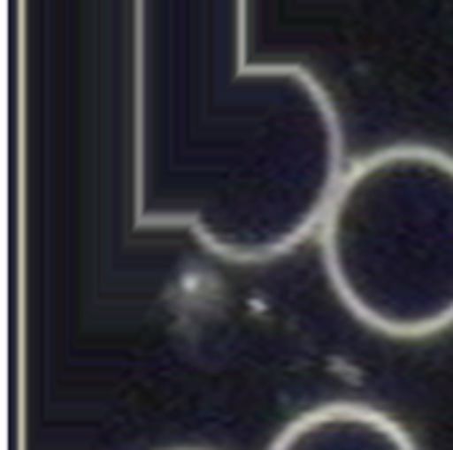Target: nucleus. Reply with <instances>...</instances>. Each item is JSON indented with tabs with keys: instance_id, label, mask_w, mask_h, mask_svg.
<instances>
[{
	"instance_id": "1",
	"label": "nucleus",
	"mask_w": 453,
	"mask_h": 450,
	"mask_svg": "<svg viewBox=\"0 0 453 450\" xmlns=\"http://www.w3.org/2000/svg\"><path fill=\"white\" fill-rule=\"evenodd\" d=\"M324 268L340 302L393 339L453 326V156L398 143L337 180L319 223Z\"/></svg>"
},
{
	"instance_id": "2",
	"label": "nucleus",
	"mask_w": 453,
	"mask_h": 450,
	"mask_svg": "<svg viewBox=\"0 0 453 450\" xmlns=\"http://www.w3.org/2000/svg\"><path fill=\"white\" fill-rule=\"evenodd\" d=\"M268 450H417L388 414L358 403H329L297 416Z\"/></svg>"
},
{
	"instance_id": "3",
	"label": "nucleus",
	"mask_w": 453,
	"mask_h": 450,
	"mask_svg": "<svg viewBox=\"0 0 453 450\" xmlns=\"http://www.w3.org/2000/svg\"><path fill=\"white\" fill-rule=\"evenodd\" d=\"M180 450H194V448H180Z\"/></svg>"
}]
</instances>
